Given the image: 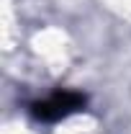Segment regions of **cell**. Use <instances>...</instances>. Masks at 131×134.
Here are the masks:
<instances>
[{
  "mask_svg": "<svg viewBox=\"0 0 131 134\" xmlns=\"http://www.w3.org/2000/svg\"><path fill=\"white\" fill-rule=\"evenodd\" d=\"M85 103L87 98L77 90H57L49 98L31 103V114L39 121H59V119H67L69 114L85 108Z\"/></svg>",
  "mask_w": 131,
  "mask_h": 134,
  "instance_id": "cell-1",
  "label": "cell"
}]
</instances>
